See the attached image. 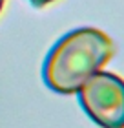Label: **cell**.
<instances>
[{
    "mask_svg": "<svg viewBox=\"0 0 124 128\" xmlns=\"http://www.w3.org/2000/svg\"><path fill=\"white\" fill-rule=\"evenodd\" d=\"M2 8H4V0H0V11H2Z\"/></svg>",
    "mask_w": 124,
    "mask_h": 128,
    "instance_id": "obj_4",
    "label": "cell"
},
{
    "mask_svg": "<svg viewBox=\"0 0 124 128\" xmlns=\"http://www.w3.org/2000/svg\"><path fill=\"white\" fill-rule=\"evenodd\" d=\"M113 55V42L95 28H79L66 33L48 51L42 64V79L55 94L71 95L100 72Z\"/></svg>",
    "mask_w": 124,
    "mask_h": 128,
    "instance_id": "obj_1",
    "label": "cell"
},
{
    "mask_svg": "<svg viewBox=\"0 0 124 128\" xmlns=\"http://www.w3.org/2000/svg\"><path fill=\"white\" fill-rule=\"evenodd\" d=\"M35 8H44V6H48L49 2H53V0H29Z\"/></svg>",
    "mask_w": 124,
    "mask_h": 128,
    "instance_id": "obj_3",
    "label": "cell"
},
{
    "mask_svg": "<svg viewBox=\"0 0 124 128\" xmlns=\"http://www.w3.org/2000/svg\"><path fill=\"white\" fill-rule=\"evenodd\" d=\"M84 112L102 128H124V79L111 72L93 73L77 92Z\"/></svg>",
    "mask_w": 124,
    "mask_h": 128,
    "instance_id": "obj_2",
    "label": "cell"
}]
</instances>
